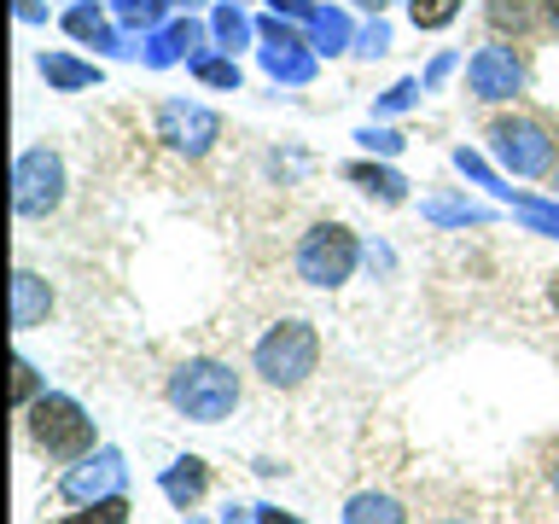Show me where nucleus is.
I'll return each mask as SVG.
<instances>
[{
    "instance_id": "9b49d317",
    "label": "nucleus",
    "mask_w": 559,
    "mask_h": 524,
    "mask_svg": "<svg viewBox=\"0 0 559 524\" xmlns=\"http://www.w3.org/2000/svg\"><path fill=\"white\" fill-rule=\"evenodd\" d=\"M47 309H52L47 279L35 274V269H17V274H12V332L41 326V321H47Z\"/></svg>"
},
{
    "instance_id": "cd10ccee",
    "label": "nucleus",
    "mask_w": 559,
    "mask_h": 524,
    "mask_svg": "<svg viewBox=\"0 0 559 524\" xmlns=\"http://www.w3.org/2000/svg\"><path fill=\"white\" fill-rule=\"evenodd\" d=\"M361 146L391 157V152H402V134H396V129H361Z\"/></svg>"
},
{
    "instance_id": "f8f14e48",
    "label": "nucleus",
    "mask_w": 559,
    "mask_h": 524,
    "mask_svg": "<svg viewBox=\"0 0 559 524\" xmlns=\"http://www.w3.org/2000/svg\"><path fill=\"white\" fill-rule=\"evenodd\" d=\"M344 524H408V507L384 489H361V496L344 501Z\"/></svg>"
},
{
    "instance_id": "72a5a7b5",
    "label": "nucleus",
    "mask_w": 559,
    "mask_h": 524,
    "mask_svg": "<svg viewBox=\"0 0 559 524\" xmlns=\"http://www.w3.org/2000/svg\"><path fill=\"white\" fill-rule=\"evenodd\" d=\"M431 524H478V519H472V513H437Z\"/></svg>"
},
{
    "instance_id": "7ed1b4c3",
    "label": "nucleus",
    "mask_w": 559,
    "mask_h": 524,
    "mask_svg": "<svg viewBox=\"0 0 559 524\" xmlns=\"http://www.w3.org/2000/svg\"><path fill=\"white\" fill-rule=\"evenodd\" d=\"M251 361H257V379L269 391H297V384H309L321 373V332L309 321H274L257 338Z\"/></svg>"
},
{
    "instance_id": "4468645a",
    "label": "nucleus",
    "mask_w": 559,
    "mask_h": 524,
    "mask_svg": "<svg viewBox=\"0 0 559 524\" xmlns=\"http://www.w3.org/2000/svg\"><path fill=\"white\" fill-rule=\"evenodd\" d=\"M344 175H349V181H356V187L367 192V199H379V204H402V199H408V181H402L396 169H379V164H349Z\"/></svg>"
},
{
    "instance_id": "dca6fc26",
    "label": "nucleus",
    "mask_w": 559,
    "mask_h": 524,
    "mask_svg": "<svg viewBox=\"0 0 559 524\" xmlns=\"http://www.w3.org/2000/svg\"><path fill=\"white\" fill-rule=\"evenodd\" d=\"M199 41H204V35H199V24H175V29H164V35L152 41V52H146V59H152V64H175L181 52H192Z\"/></svg>"
},
{
    "instance_id": "bb28decb",
    "label": "nucleus",
    "mask_w": 559,
    "mask_h": 524,
    "mask_svg": "<svg viewBox=\"0 0 559 524\" xmlns=\"http://www.w3.org/2000/svg\"><path fill=\"white\" fill-rule=\"evenodd\" d=\"M192 70H199V82H210V87H239V64L234 59H199Z\"/></svg>"
},
{
    "instance_id": "f704fd0d",
    "label": "nucleus",
    "mask_w": 559,
    "mask_h": 524,
    "mask_svg": "<svg viewBox=\"0 0 559 524\" xmlns=\"http://www.w3.org/2000/svg\"><path fill=\"white\" fill-rule=\"evenodd\" d=\"M548 496H554V507H559V454H554V466H548Z\"/></svg>"
},
{
    "instance_id": "6e6552de",
    "label": "nucleus",
    "mask_w": 559,
    "mask_h": 524,
    "mask_svg": "<svg viewBox=\"0 0 559 524\" xmlns=\"http://www.w3.org/2000/svg\"><path fill=\"white\" fill-rule=\"evenodd\" d=\"M17 216H47V210H59L64 199V164H59V152H47V146H35L17 157Z\"/></svg>"
},
{
    "instance_id": "c756f323",
    "label": "nucleus",
    "mask_w": 559,
    "mask_h": 524,
    "mask_svg": "<svg viewBox=\"0 0 559 524\" xmlns=\"http://www.w3.org/2000/svg\"><path fill=\"white\" fill-rule=\"evenodd\" d=\"M384 47H391V35H384V24H373V29L361 35V47H356V52H367V59H373V52H384Z\"/></svg>"
},
{
    "instance_id": "4be33fe9",
    "label": "nucleus",
    "mask_w": 559,
    "mask_h": 524,
    "mask_svg": "<svg viewBox=\"0 0 559 524\" xmlns=\"http://www.w3.org/2000/svg\"><path fill=\"white\" fill-rule=\"evenodd\" d=\"M454 12H461V0H414L408 7L419 29H443V24H454Z\"/></svg>"
},
{
    "instance_id": "423d86ee",
    "label": "nucleus",
    "mask_w": 559,
    "mask_h": 524,
    "mask_svg": "<svg viewBox=\"0 0 559 524\" xmlns=\"http://www.w3.org/2000/svg\"><path fill=\"white\" fill-rule=\"evenodd\" d=\"M105 496H129V461H122V449L82 454L59 478V501H70V507H94Z\"/></svg>"
},
{
    "instance_id": "2eb2a0df",
    "label": "nucleus",
    "mask_w": 559,
    "mask_h": 524,
    "mask_svg": "<svg viewBox=\"0 0 559 524\" xmlns=\"http://www.w3.org/2000/svg\"><path fill=\"white\" fill-rule=\"evenodd\" d=\"M41 76H47L52 87H94V82H99V70H94V64L64 59V52H47V59H41Z\"/></svg>"
},
{
    "instance_id": "393cba45",
    "label": "nucleus",
    "mask_w": 559,
    "mask_h": 524,
    "mask_svg": "<svg viewBox=\"0 0 559 524\" xmlns=\"http://www.w3.org/2000/svg\"><path fill=\"white\" fill-rule=\"evenodd\" d=\"M35 396H41V373H35L29 361H17V367H12V402H17V414H24Z\"/></svg>"
},
{
    "instance_id": "2f4dec72",
    "label": "nucleus",
    "mask_w": 559,
    "mask_h": 524,
    "mask_svg": "<svg viewBox=\"0 0 559 524\" xmlns=\"http://www.w3.org/2000/svg\"><path fill=\"white\" fill-rule=\"evenodd\" d=\"M257 524H304V519H292V513H280V507L262 501V507H257Z\"/></svg>"
},
{
    "instance_id": "9d476101",
    "label": "nucleus",
    "mask_w": 559,
    "mask_h": 524,
    "mask_svg": "<svg viewBox=\"0 0 559 524\" xmlns=\"http://www.w3.org/2000/svg\"><path fill=\"white\" fill-rule=\"evenodd\" d=\"M157 489H164V501L175 507V513H192V507L210 496V466L199 461V454H181V461H169V466H164Z\"/></svg>"
},
{
    "instance_id": "c85d7f7f",
    "label": "nucleus",
    "mask_w": 559,
    "mask_h": 524,
    "mask_svg": "<svg viewBox=\"0 0 559 524\" xmlns=\"http://www.w3.org/2000/svg\"><path fill=\"white\" fill-rule=\"evenodd\" d=\"M414 94H419V82H396L391 94L379 99V111H402V105H414Z\"/></svg>"
},
{
    "instance_id": "20e7f679",
    "label": "nucleus",
    "mask_w": 559,
    "mask_h": 524,
    "mask_svg": "<svg viewBox=\"0 0 559 524\" xmlns=\"http://www.w3.org/2000/svg\"><path fill=\"white\" fill-rule=\"evenodd\" d=\"M361 262V239L349 234L344 222H314L304 239H297V279L314 291H332L344 286L349 274H356Z\"/></svg>"
},
{
    "instance_id": "7c9ffc66",
    "label": "nucleus",
    "mask_w": 559,
    "mask_h": 524,
    "mask_svg": "<svg viewBox=\"0 0 559 524\" xmlns=\"http://www.w3.org/2000/svg\"><path fill=\"white\" fill-rule=\"evenodd\" d=\"M222 524H257V507H234V501H227L222 507Z\"/></svg>"
},
{
    "instance_id": "1a4fd4ad",
    "label": "nucleus",
    "mask_w": 559,
    "mask_h": 524,
    "mask_svg": "<svg viewBox=\"0 0 559 524\" xmlns=\"http://www.w3.org/2000/svg\"><path fill=\"white\" fill-rule=\"evenodd\" d=\"M466 82H472V94L489 99V105L513 99V94H524V59L513 47H478L466 64Z\"/></svg>"
},
{
    "instance_id": "ddd939ff",
    "label": "nucleus",
    "mask_w": 559,
    "mask_h": 524,
    "mask_svg": "<svg viewBox=\"0 0 559 524\" xmlns=\"http://www.w3.org/2000/svg\"><path fill=\"white\" fill-rule=\"evenodd\" d=\"M484 17H489V29H496V35H536V24L548 12H542V0H489Z\"/></svg>"
},
{
    "instance_id": "412c9836",
    "label": "nucleus",
    "mask_w": 559,
    "mask_h": 524,
    "mask_svg": "<svg viewBox=\"0 0 559 524\" xmlns=\"http://www.w3.org/2000/svg\"><path fill=\"white\" fill-rule=\"evenodd\" d=\"M64 29L76 35V41H94V47H111V52H117V41H111V29H105V17H99L94 7H76V12L64 17Z\"/></svg>"
},
{
    "instance_id": "a211bd4d",
    "label": "nucleus",
    "mask_w": 559,
    "mask_h": 524,
    "mask_svg": "<svg viewBox=\"0 0 559 524\" xmlns=\"http://www.w3.org/2000/svg\"><path fill=\"white\" fill-rule=\"evenodd\" d=\"M501 199L513 204L519 216H524V222L536 227V234H559V204H542V199H531V192H513V187H507Z\"/></svg>"
},
{
    "instance_id": "c9c22d12",
    "label": "nucleus",
    "mask_w": 559,
    "mask_h": 524,
    "mask_svg": "<svg viewBox=\"0 0 559 524\" xmlns=\"http://www.w3.org/2000/svg\"><path fill=\"white\" fill-rule=\"evenodd\" d=\"M542 12H548V29L559 35V0H542Z\"/></svg>"
},
{
    "instance_id": "a878e982",
    "label": "nucleus",
    "mask_w": 559,
    "mask_h": 524,
    "mask_svg": "<svg viewBox=\"0 0 559 524\" xmlns=\"http://www.w3.org/2000/svg\"><path fill=\"white\" fill-rule=\"evenodd\" d=\"M216 35H222L227 47H245V41H251V24H245L239 7H222V12H216Z\"/></svg>"
},
{
    "instance_id": "e433bc0d",
    "label": "nucleus",
    "mask_w": 559,
    "mask_h": 524,
    "mask_svg": "<svg viewBox=\"0 0 559 524\" xmlns=\"http://www.w3.org/2000/svg\"><path fill=\"white\" fill-rule=\"evenodd\" d=\"M548 303H554V314H559V269L548 274Z\"/></svg>"
},
{
    "instance_id": "4c0bfd02",
    "label": "nucleus",
    "mask_w": 559,
    "mask_h": 524,
    "mask_svg": "<svg viewBox=\"0 0 559 524\" xmlns=\"http://www.w3.org/2000/svg\"><path fill=\"white\" fill-rule=\"evenodd\" d=\"M554 192H559V164H554Z\"/></svg>"
},
{
    "instance_id": "473e14b6",
    "label": "nucleus",
    "mask_w": 559,
    "mask_h": 524,
    "mask_svg": "<svg viewBox=\"0 0 559 524\" xmlns=\"http://www.w3.org/2000/svg\"><path fill=\"white\" fill-rule=\"evenodd\" d=\"M274 12H292V17H314L309 0H274Z\"/></svg>"
},
{
    "instance_id": "b1692460",
    "label": "nucleus",
    "mask_w": 559,
    "mask_h": 524,
    "mask_svg": "<svg viewBox=\"0 0 559 524\" xmlns=\"http://www.w3.org/2000/svg\"><path fill=\"white\" fill-rule=\"evenodd\" d=\"M169 0H117V17L122 24H140V29H152L157 17H164Z\"/></svg>"
},
{
    "instance_id": "39448f33",
    "label": "nucleus",
    "mask_w": 559,
    "mask_h": 524,
    "mask_svg": "<svg viewBox=\"0 0 559 524\" xmlns=\"http://www.w3.org/2000/svg\"><path fill=\"white\" fill-rule=\"evenodd\" d=\"M489 152L501 157L513 175H548L559 164V140L542 117L531 111H513V117H496L489 122Z\"/></svg>"
},
{
    "instance_id": "0eeeda50",
    "label": "nucleus",
    "mask_w": 559,
    "mask_h": 524,
    "mask_svg": "<svg viewBox=\"0 0 559 524\" xmlns=\"http://www.w3.org/2000/svg\"><path fill=\"white\" fill-rule=\"evenodd\" d=\"M157 140H164L169 152L204 157L222 140V117L204 111V105H187V99H164L157 105Z\"/></svg>"
},
{
    "instance_id": "f3484780",
    "label": "nucleus",
    "mask_w": 559,
    "mask_h": 524,
    "mask_svg": "<svg viewBox=\"0 0 559 524\" xmlns=\"http://www.w3.org/2000/svg\"><path fill=\"white\" fill-rule=\"evenodd\" d=\"M129 496H105V501H94V507H76V513H64L59 524H129Z\"/></svg>"
},
{
    "instance_id": "ea45409f",
    "label": "nucleus",
    "mask_w": 559,
    "mask_h": 524,
    "mask_svg": "<svg viewBox=\"0 0 559 524\" xmlns=\"http://www.w3.org/2000/svg\"><path fill=\"white\" fill-rule=\"evenodd\" d=\"M187 7H199V0H187Z\"/></svg>"
},
{
    "instance_id": "f257e3e1",
    "label": "nucleus",
    "mask_w": 559,
    "mask_h": 524,
    "mask_svg": "<svg viewBox=\"0 0 559 524\" xmlns=\"http://www.w3.org/2000/svg\"><path fill=\"white\" fill-rule=\"evenodd\" d=\"M164 396H169V408L181 414V419H192V426H222V419H234L245 384H239V373L227 361L192 356V361H181L169 373Z\"/></svg>"
},
{
    "instance_id": "aec40b11",
    "label": "nucleus",
    "mask_w": 559,
    "mask_h": 524,
    "mask_svg": "<svg viewBox=\"0 0 559 524\" xmlns=\"http://www.w3.org/2000/svg\"><path fill=\"white\" fill-rule=\"evenodd\" d=\"M309 24H314V52H344V41H349V17L344 12H314Z\"/></svg>"
},
{
    "instance_id": "6ab92c4d",
    "label": "nucleus",
    "mask_w": 559,
    "mask_h": 524,
    "mask_svg": "<svg viewBox=\"0 0 559 524\" xmlns=\"http://www.w3.org/2000/svg\"><path fill=\"white\" fill-rule=\"evenodd\" d=\"M297 47H304V41H297ZM297 47H262V64H269L280 82H309V70H314V64H309Z\"/></svg>"
},
{
    "instance_id": "5701e85b",
    "label": "nucleus",
    "mask_w": 559,
    "mask_h": 524,
    "mask_svg": "<svg viewBox=\"0 0 559 524\" xmlns=\"http://www.w3.org/2000/svg\"><path fill=\"white\" fill-rule=\"evenodd\" d=\"M426 216H431V222H449V227H466V222L478 227V222H484V210H478V204H454V199H431V204H426Z\"/></svg>"
},
{
    "instance_id": "58836bf2",
    "label": "nucleus",
    "mask_w": 559,
    "mask_h": 524,
    "mask_svg": "<svg viewBox=\"0 0 559 524\" xmlns=\"http://www.w3.org/2000/svg\"><path fill=\"white\" fill-rule=\"evenodd\" d=\"M187 524H204V519H187Z\"/></svg>"
},
{
    "instance_id": "f03ea898",
    "label": "nucleus",
    "mask_w": 559,
    "mask_h": 524,
    "mask_svg": "<svg viewBox=\"0 0 559 524\" xmlns=\"http://www.w3.org/2000/svg\"><path fill=\"white\" fill-rule=\"evenodd\" d=\"M24 437H29L35 454H47V461H59V466H76L82 454L99 449V431H94V419H87V408L64 391H41L29 402Z\"/></svg>"
}]
</instances>
